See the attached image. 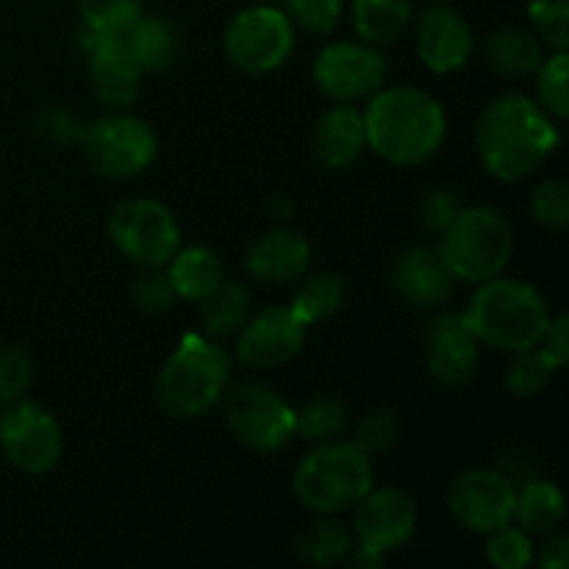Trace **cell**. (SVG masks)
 Wrapping results in <instances>:
<instances>
[{"mask_svg": "<svg viewBox=\"0 0 569 569\" xmlns=\"http://www.w3.org/2000/svg\"><path fill=\"white\" fill-rule=\"evenodd\" d=\"M559 144V122L526 94H500L478 117V156L498 181L533 176Z\"/></svg>", "mask_w": 569, "mask_h": 569, "instance_id": "6da1fadb", "label": "cell"}, {"mask_svg": "<svg viewBox=\"0 0 569 569\" xmlns=\"http://www.w3.org/2000/svg\"><path fill=\"white\" fill-rule=\"evenodd\" d=\"M367 148L395 167H417L439 153L448 137V114L431 92L383 87L367 100Z\"/></svg>", "mask_w": 569, "mask_h": 569, "instance_id": "7a4b0ae2", "label": "cell"}, {"mask_svg": "<svg viewBox=\"0 0 569 569\" xmlns=\"http://www.w3.org/2000/svg\"><path fill=\"white\" fill-rule=\"evenodd\" d=\"M461 315L478 342L511 356L537 348L550 326V306L539 289L503 276L478 283Z\"/></svg>", "mask_w": 569, "mask_h": 569, "instance_id": "3957f363", "label": "cell"}, {"mask_svg": "<svg viewBox=\"0 0 569 569\" xmlns=\"http://www.w3.org/2000/svg\"><path fill=\"white\" fill-rule=\"evenodd\" d=\"M231 383V356L211 337L187 333L156 378V400L176 420L214 409Z\"/></svg>", "mask_w": 569, "mask_h": 569, "instance_id": "277c9868", "label": "cell"}, {"mask_svg": "<svg viewBox=\"0 0 569 569\" xmlns=\"http://www.w3.org/2000/svg\"><path fill=\"white\" fill-rule=\"evenodd\" d=\"M295 498L315 515L350 511L372 489V459L353 442L315 445L292 476Z\"/></svg>", "mask_w": 569, "mask_h": 569, "instance_id": "5b68a950", "label": "cell"}, {"mask_svg": "<svg viewBox=\"0 0 569 569\" xmlns=\"http://www.w3.org/2000/svg\"><path fill=\"white\" fill-rule=\"evenodd\" d=\"M515 253L511 222L492 206H461L442 231L439 259L456 281L483 283L503 276Z\"/></svg>", "mask_w": 569, "mask_h": 569, "instance_id": "8992f818", "label": "cell"}, {"mask_svg": "<svg viewBox=\"0 0 569 569\" xmlns=\"http://www.w3.org/2000/svg\"><path fill=\"white\" fill-rule=\"evenodd\" d=\"M226 422L256 453H276L295 439V409L267 383L239 381L226 389Z\"/></svg>", "mask_w": 569, "mask_h": 569, "instance_id": "52a82bcc", "label": "cell"}, {"mask_svg": "<svg viewBox=\"0 0 569 569\" xmlns=\"http://www.w3.org/2000/svg\"><path fill=\"white\" fill-rule=\"evenodd\" d=\"M109 237L139 267H167L181 248V226L159 200H122L109 217Z\"/></svg>", "mask_w": 569, "mask_h": 569, "instance_id": "ba28073f", "label": "cell"}, {"mask_svg": "<svg viewBox=\"0 0 569 569\" xmlns=\"http://www.w3.org/2000/svg\"><path fill=\"white\" fill-rule=\"evenodd\" d=\"M226 56L239 70L272 72L287 64L295 50V22L276 6H248L226 28Z\"/></svg>", "mask_w": 569, "mask_h": 569, "instance_id": "9c48e42d", "label": "cell"}, {"mask_svg": "<svg viewBox=\"0 0 569 569\" xmlns=\"http://www.w3.org/2000/svg\"><path fill=\"white\" fill-rule=\"evenodd\" d=\"M83 150L94 170L109 178H133L150 170L159 156V137L133 114H106L83 133Z\"/></svg>", "mask_w": 569, "mask_h": 569, "instance_id": "30bf717a", "label": "cell"}, {"mask_svg": "<svg viewBox=\"0 0 569 569\" xmlns=\"http://www.w3.org/2000/svg\"><path fill=\"white\" fill-rule=\"evenodd\" d=\"M0 450L17 470L44 476L64 456V433L48 409L20 398L0 415Z\"/></svg>", "mask_w": 569, "mask_h": 569, "instance_id": "8fae6325", "label": "cell"}, {"mask_svg": "<svg viewBox=\"0 0 569 569\" xmlns=\"http://www.w3.org/2000/svg\"><path fill=\"white\" fill-rule=\"evenodd\" d=\"M387 59L376 44L331 42L317 53L311 78L333 103H359L387 87Z\"/></svg>", "mask_w": 569, "mask_h": 569, "instance_id": "7c38bea8", "label": "cell"}, {"mask_svg": "<svg viewBox=\"0 0 569 569\" xmlns=\"http://www.w3.org/2000/svg\"><path fill=\"white\" fill-rule=\"evenodd\" d=\"M517 489L503 472L476 467L461 472L448 495V509L465 531L489 537L498 528L515 522Z\"/></svg>", "mask_w": 569, "mask_h": 569, "instance_id": "4fadbf2b", "label": "cell"}, {"mask_svg": "<svg viewBox=\"0 0 569 569\" xmlns=\"http://www.w3.org/2000/svg\"><path fill=\"white\" fill-rule=\"evenodd\" d=\"M309 326L292 311V306H272V309L250 315L248 322L237 331V361L250 370H272L303 350Z\"/></svg>", "mask_w": 569, "mask_h": 569, "instance_id": "5bb4252c", "label": "cell"}, {"mask_svg": "<svg viewBox=\"0 0 569 569\" xmlns=\"http://www.w3.org/2000/svg\"><path fill=\"white\" fill-rule=\"evenodd\" d=\"M350 511L353 542L378 556L403 548L417 531V503L403 489H370Z\"/></svg>", "mask_w": 569, "mask_h": 569, "instance_id": "9a60e30c", "label": "cell"}, {"mask_svg": "<svg viewBox=\"0 0 569 569\" xmlns=\"http://www.w3.org/2000/svg\"><path fill=\"white\" fill-rule=\"evenodd\" d=\"M81 48L89 56V81L98 100L109 109H128L142 87V70L128 53L126 39L83 28Z\"/></svg>", "mask_w": 569, "mask_h": 569, "instance_id": "2e32d148", "label": "cell"}, {"mask_svg": "<svg viewBox=\"0 0 569 569\" xmlns=\"http://www.w3.org/2000/svg\"><path fill=\"white\" fill-rule=\"evenodd\" d=\"M415 48L422 64L437 76L461 70L470 61L476 39L465 17L450 3H433L415 26Z\"/></svg>", "mask_w": 569, "mask_h": 569, "instance_id": "e0dca14e", "label": "cell"}, {"mask_svg": "<svg viewBox=\"0 0 569 569\" xmlns=\"http://www.w3.org/2000/svg\"><path fill=\"white\" fill-rule=\"evenodd\" d=\"M428 370L442 387H465L476 376L478 359H481V342L472 328L467 326L465 315L445 311L428 326Z\"/></svg>", "mask_w": 569, "mask_h": 569, "instance_id": "ac0fdd59", "label": "cell"}, {"mask_svg": "<svg viewBox=\"0 0 569 569\" xmlns=\"http://www.w3.org/2000/svg\"><path fill=\"white\" fill-rule=\"evenodd\" d=\"M311 264V244L303 233L292 231V228H272L264 237L256 239L253 248L248 250V267L250 276L256 281L264 283H295L309 272Z\"/></svg>", "mask_w": 569, "mask_h": 569, "instance_id": "d6986e66", "label": "cell"}, {"mask_svg": "<svg viewBox=\"0 0 569 569\" xmlns=\"http://www.w3.org/2000/svg\"><path fill=\"white\" fill-rule=\"evenodd\" d=\"M456 278L433 250H406L392 267V287L415 309H439L453 295Z\"/></svg>", "mask_w": 569, "mask_h": 569, "instance_id": "ffe728a7", "label": "cell"}, {"mask_svg": "<svg viewBox=\"0 0 569 569\" xmlns=\"http://www.w3.org/2000/svg\"><path fill=\"white\" fill-rule=\"evenodd\" d=\"M367 150L365 114L353 103H337L315 128V156L328 170H345Z\"/></svg>", "mask_w": 569, "mask_h": 569, "instance_id": "44dd1931", "label": "cell"}, {"mask_svg": "<svg viewBox=\"0 0 569 569\" xmlns=\"http://www.w3.org/2000/svg\"><path fill=\"white\" fill-rule=\"evenodd\" d=\"M483 56L489 67L500 76H531L545 59V44L539 42L537 33L517 26L495 28L483 42Z\"/></svg>", "mask_w": 569, "mask_h": 569, "instance_id": "7402d4cb", "label": "cell"}, {"mask_svg": "<svg viewBox=\"0 0 569 569\" xmlns=\"http://www.w3.org/2000/svg\"><path fill=\"white\" fill-rule=\"evenodd\" d=\"M122 39L142 72L167 70L178 59V48H181L176 26L159 14H142Z\"/></svg>", "mask_w": 569, "mask_h": 569, "instance_id": "603a6c76", "label": "cell"}, {"mask_svg": "<svg viewBox=\"0 0 569 569\" xmlns=\"http://www.w3.org/2000/svg\"><path fill=\"white\" fill-rule=\"evenodd\" d=\"M415 17V0H353L350 20L353 31L367 44H392L398 42L411 26Z\"/></svg>", "mask_w": 569, "mask_h": 569, "instance_id": "cb8c5ba5", "label": "cell"}, {"mask_svg": "<svg viewBox=\"0 0 569 569\" xmlns=\"http://www.w3.org/2000/svg\"><path fill=\"white\" fill-rule=\"evenodd\" d=\"M167 278H170L176 298L183 300H203L217 283L226 278L222 261L214 250L194 244V248H178V253L167 261Z\"/></svg>", "mask_w": 569, "mask_h": 569, "instance_id": "d4e9b609", "label": "cell"}, {"mask_svg": "<svg viewBox=\"0 0 569 569\" xmlns=\"http://www.w3.org/2000/svg\"><path fill=\"white\" fill-rule=\"evenodd\" d=\"M200 303V322H203L206 337L226 339L237 337L239 328L250 317V292L237 281L222 278Z\"/></svg>", "mask_w": 569, "mask_h": 569, "instance_id": "484cf974", "label": "cell"}, {"mask_svg": "<svg viewBox=\"0 0 569 569\" xmlns=\"http://www.w3.org/2000/svg\"><path fill=\"white\" fill-rule=\"evenodd\" d=\"M565 520V495L553 481H531L517 492L515 522L531 537H548Z\"/></svg>", "mask_w": 569, "mask_h": 569, "instance_id": "4316f807", "label": "cell"}, {"mask_svg": "<svg viewBox=\"0 0 569 569\" xmlns=\"http://www.w3.org/2000/svg\"><path fill=\"white\" fill-rule=\"evenodd\" d=\"M350 550H353V531L339 522L337 515H328L326 520L309 526L298 539V553L317 567L339 565L348 559Z\"/></svg>", "mask_w": 569, "mask_h": 569, "instance_id": "83f0119b", "label": "cell"}, {"mask_svg": "<svg viewBox=\"0 0 569 569\" xmlns=\"http://www.w3.org/2000/svg\"><path fill=\"white\" fill-rule=\"evenodd\" d=\"M348 428V406L337 395H320L295 411V437L303 442L322 445L339 439Z\"/></svg>", "mask_w": 569, "mask_h": 569, "instance_id": "f1b7e54d", "label": "cell"}, {"mask_svg": "<svg viewBox=\"0 0 569 569\" xmlns=\"http://www.w3.org/2000/svg\"><path fill=\"white\" fill-rule=\"evenodd\" d=\"M345 278L337 272H320L311 276L303 287L298 289L292 300V311L306 322V326H317V322L328 320L337 315L345 303Z\"/></svg>", "mask_w": 569, "mask_h": 569, "instance_id": "f546056e", "label": "cell"}, {"mask_svg": "<svg viewBox=\"0 0 569 569\" xmlns=\"http://www.w3.org/2000/svg\"><path fill=\"white\" fill-rule=\"evenodd\" d=\"M559 370L561 367L537 345V348L515 353V361L506 370V389L520 400L537 398L539 392L550 387V381H553Z\"/></svg>", "mask_w": 569, "mask_h": 569, "instance_id": "4dcf8cb0", "label": "cell"}, {"mask_svg": "<svg viewBox=\"0 0 569 569\" xmlns=\"http://www.w3.org/2000/svg\"><path fill=\"white\" fill-rule=\"evenodd\" d=\"M83 28L126 37L128 28L144 14V0H78Z\"/></svg>", "mask_w": 569, "mask_h": 569, "instance_id": "1f68e13d", "label": "cell"}, {"mask_svg": "<svg viewBox=\"0 0 569 569\" xmlns=\"http://www.w3.org/2000/svg\"><path fill=\"white\" fill-rule=\"evenodd\" d=\"M567 78H569L567 50H553V53H550L548 59H542V64L537 67L539 106H542L556 122H565L569 114Z\"/></svg>", "mask_w": 569, "mask_h": 569, "instance_id": "d6a6232c", "label": "cell"}, {"mask_svg": "<svg viewBox=\"0 0 569 569\" xmlns=\"http://www.w3.org/2000/svg\"><path fill=\"white\" fill-rule=\"evenodd\" d=\"M489 565L498 569H526L533 561V539L520 526H503L489 533L487 542Z\"/></svg>", "mask_w": 569, "mask_h": 569, "instance_id": "836d02e7", "label": "cell"}, {"mask_svg": "<svg viewBox=\"0 0 569 569\" xmlns=\"http://www.w3.org/2000/svg\"><path fill=\"white\" fill-rule=\"evenodd\" d=\"M528 20L533 33L548 50H567L569 44V0H531Z\"/></svg>", "mask_w": 569, "mask_h": 569, "instance_id": "e575fe53", "label": "cell"}, {"mask_svg": "<svg viewBox=\"0 0 569 569\" xmlns=\"http://www.w3.org/2000/svg\"><path fill=\"white\" fill-rule=\"evenodd\" d=\"M531 211L539 226L550 231H565L569 226V187L559 178L542 181L531 192Z\"/></svg>", "mask_w": 569, "mask_h": 569, "instance_id": "d590c367", "label": "cell"}, {"mask_svg": "<svg viewBox=\"0 0 569 569\" xmlns=\"http://www.w3.org/2000/svg\"><path fill=\"white\" fill-rule=\"evenodd\" d=\"M131 292L133 303L144 315H161V311H167L176 303V289H172L164 267H142Z\"/></svg>", "mask_w": 569, "mask_h": 569, "instance_id": "8d00e7d4", "label": "cell"}, {"mask_svg": "<svg viewBox=\"0 0 569 569\" xmlns=\"http://www.w3.org/2000/svg\"><path fill=\"white\" fill-rule=\"evenodd\" d=\"M400 439V417L392 409H376L367 415L356 428V448L365 450L367 456L383 453Z\"/></svg>", "mask_w": 569, "mask_h": 569, "instance_id": "74e56055", "label": "cell"}, {"mask_svg": "<svg viewBox=\"0 0 569 569\" xmlns=\"http://www.w3.org/2000/svg\"><path fill=\"white\" fill-rule=\"evenodd\" d=\"M287 14L309 33H328L342 17L345 0H287Z\"/></svg>", "mask_w": 569, "mask_h": 569, "instance_id": "f35d334b", "label": "cell"}, {"mask_svg": "<svg viewBox=\"0 0 569 569\" xmlns=\"http://www.w3.org/2000/svg\"><path fill=\"white\" fill-rule=\"evenodd\" d=\"M33 376L31 356L22 348H6L0 353V403L9 406L26 395Z\"/></svg>", "mask_w": 569, "mask_h": 569, "instance_id": "ab89813d", "label": "cell"}, {"mask_svg": "<svg viewBox=\"0 0 569 569\" xmlns=\"http://www.w3.org/2000/svg\"><path fill=\"white\" fill-rule=\"evenodd\" d=\"M461 203L456 200L453 192L448 189H433L426 200H422V220H426L428 231L442 233L450 226L456 214H459Z\"/></svg>", "mask_w": 569, "mask_h": 569, "instance_id": "60d3db41", "label": "cell"}, {"mask_svg": "<svg viewBox=\"0 0 569 569\" xmlns=\"http://www.w3.org/2000/svg\"><path fill=\"white\" fill-rule=\"evenodd\" d=\"M569 317L561 311L559 317H550V326L548 331H545L542 342H539V348L545 350V353L550 356V359L556 361V365L565 370L567 361H569Z\"/></svg>", "mask_w": 569, "mask_h": 569, "instance_id": "b9f144b4", "label": "cell"}, {"mask_svg": "<svg viewBox=\"0 0 569 569\" xmlns=\"http://www.w3.org/2000/svg\"><path fill=\"white\" fill-rule=\"evenodd\" d=\"M569 565V539L565 533L548 539V545L539 553V567L542 569H567Z\"/></svg>", "mask_w": 569, "mask_h": 569, "instance_id": "7bdbcfd3", "label": "cell"}, {"mask_svg": "<svg viewBox=\"0 0 569 569\" xmlns=\"http://www.w3.org/2000/svg\"><path fill=\"white\" fill-rule=\"evenodd\" d=\"M428 3H431V6L433 3H450V0H428Z\"/></svg>", "mask_w": 569, "mask_h": 569, "instance_id": "ee69618b", "label": "cell"}]
</instances>
